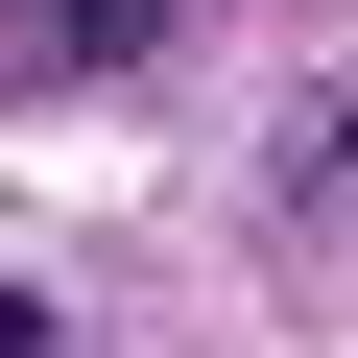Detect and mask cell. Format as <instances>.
I'll use <instances>...</instances> for the list:
<instances>
[{
    "label": "cell",
    "instance_id": "obj_1",
    "mask_svg": "<svg viewBox=\"0 0 358 358\" xmlns=\"http://www.w3.org/2000/svg\"><path fill=\"white\" fill-rule=\"evenodd\" d=\"M0 358H48V310H0Z\"/></svg>",
    "mask_w": 358,
    "mask_h": 358
}]
</instances>
